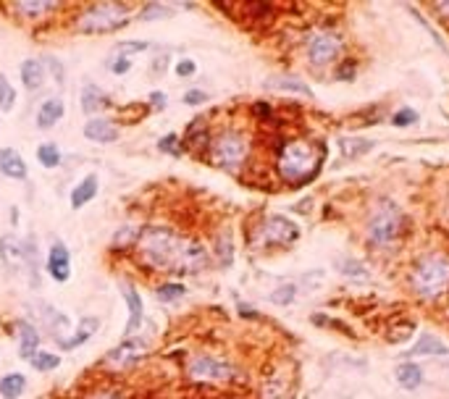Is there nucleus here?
I'll return each instance as SVG.
<instances>
[{
    "label": "nucleus",
    "mask_w": 449,
    "mask_h": 399,
    "mask_svg": "<svg viewBox=\"0 0 449 399\" xmlns=\"http://www.w3.org/2000/svg\"><path fill=\"white\" fill-rule=\"evenodd\" d=\"M237 376V368L229 360L216 355H197L187 362V379L192 384H229Z\"/></svg>",
    "instance_id": "6"
},
{
    "label": "nucleus",
    "mask_w": 449,
    "mask_h": 399,
    "mask_svg": "<svg viewBox=\"0 0 449 399\" xmlns=\"http://www.w3.org/2000/svg\"><path fill=\"white\" fill-rule=\"evenodd\" d=\"M339 270L347 276V279H352V281H368L370 279V270L360 263V260H355V258H344V260H339Z\"/></svg>",
    "instance_id": "27"
},
{
    "label": "nucleus",
    "mask_w": 449,
    "mask_h": 399,
    "mask_svg": "<svg viewBox=\"0 0 449 399\" xmlns=\"http://www.w3.org/2000/svg\"><path fill=\"white\" fill-rule=\"evenodd\" d=\"M140 240V258L150 268L166 273H200L208 268L210 255L197 240L176 237L166 226H145Z\"/></svg>",
    "instance_id": "1"
},
{
    "label": "nucleus",
    "mask_w": 449,
    "mask_h": 399,
    "mask_svg": "<svg viewBox=\"0 0 449 399\" xmlns=\"http://www.w3.org/2000/svg\"><path fill=\"white\" fill-rule=\"evenodd\" d=\"M131 19V6L124 3H92L79 13L77 32L84 34H108L126 27Z\"/></svg>",
    "instance_id": "4"
},
{
    "label": "nucleus",
    "mask_w": 449,
    "mask_h": 399,
    "mask_svg": "<svg viewBox=\"0 0 449 399\" xmlns=\"http://www.w3.org/2000/svg\"><path fill=\"white\" fill-rule=\"evenodd\" d=\"M148 48H150V42H142V40L121 42V45H119V55H124V58H129V55H134V53H145Z\"/></svg>",
    "instance_id": "37"
},
{
    "label": "nucleus",
    "mask_w": 449,
    "mask_h": 399,
    "mask_svg": "<svg viewBox=\"0 0 449 399\" xmlns=\"http://www.w3.org/2000/svg\"><path fill=\"white\" fill-rule=\"evenodd\" d=\"M184 103H187V105H200V103H205V100H208V95H205V92H200V90H190V92H184Z\"/></svg>",
    "instance_id": "43"
},
{
    "label": "nucleus",
    "mask_w": 449,
    "mask_h": 399,
    "mask_svg": "<svg viewBox=\"0 0 449 399\" xmlns=\"http://www.w3.org/2000/svg\"><path fill=\"white\" fill-rule=\"evenodd\" d=\"M208 160L221 171H240L249 158V140L240 129H223L208 142Z\"/></svg>",
    "instance_id": "3"
},
{
    "label": "nucleus",
    "mask_w": 449,
    "mask_h": 399,
    "mask_svg": "<svg viewBox=\"0 0 449 399\" xmlns=\"http://www.w3.org/2000/svg\"><path fill=\"white\" fill-rule=\"evenodd\" d=\"M0 260L8 270H16L24 266V242H19L16 234H3L0 237Z\"/></svg>",
    "instance_id": "16"
},
{
    "label": "nucleus",
    "mask_w": 449,
    "mask_h": 399,
    "mask_svg": "<svg viewBox=\"0 0 449 399\" xmlns=\"http://www.w3.org/2000/svg\"><path fill=\"white\" fill-rule=\"evenodd\" d=\"M98 329H100V318H98V315H87V318H82V320H79V329L74 331L69 339L58 341V347H60V349H66V352H69V349H77L79 344H84V341L90 339V336H92V334H95Z\"/></svg>",
    "instance_id": "20"
},
{
    "label": "nucleus",
    "mask_w": 449,
    "mask_h": 399,
    "mask_svg": "<svg viewBox=\"0 0 449 399\" xmlns=\"http://www.w3.org/2000/svg\"><path fill=\"white\" fill-rule=\"evenodd\" d=\"M294 294H297V287H294V284H284L279 289H273L271 302H273V305H289L292 299H294Z\"/></svg>",
    "instance_id": "36"
},
{
    "label": "nucleus",
    "mask_w": 449,
    "mask_h": 399,
    "mask_svg": "<svg viewBox=\"0 0 449 399\" xmlns=\"http://www.w3.org/2000/svg\"><path fill=\"white\" fill-rule=\"evenodd\" d=\"M63 113H66V103H63L60 98H48L40 108H37L34 121H37V126H40V129H53V126L63 119Z\"/></svg>",
    "instance_id": "18"
},
{
    "label": "nucleus",
    "mask_w": 449,
    "mask_h": 399,
    "mask_svg": "<svg viewBox=\"0 0 449 399\" xmlns=\"http://www.w3.org/2000/svg\"><path fill=\"white\" fill-rule=\"evenodd\" d=\"M116 244H129V242H134V226H124V229H119V234H116Z\"/></svg>",
    "instance_id": "44"
},
{
    "label": "nucleus",
    "mask_w": 449,
    "mask_h": 399,
    "mask_svg": "<svg viewBox=\"0 0 449 399\" xmlns=\"http://www.w3.org/2000/svg\"><path fill=\"white\" fill-rule=\"evenodd\" d=\"M412 121H418V113H415V110H410V108H402L397 116H394V124H397V126H408V124H412Z\"/></svg>",
    "instance_id": "40"
},
{
    "label": "nucleus",
    "mask_w": 449,
    "mask_h": 399,
    "mask_svg": "<svg viewBox=\"0 0 449 399\" xmlns=\"http://www.w3.org/2000/svg\"><path fill=\"white\" fill-rule=\"evenodd\" d=\"M341 40L334 32H315L308 40V58L313 66H329L339 58Z\"/></svg>",
    "instance_id": "10"
},
{
    "label": "nucleus",
    "mask_w": 449,
    "mask_h": 399,
    "mask_svg": "<svg viewBox=\"0 0 449 399\" xmlns=\"http://www.w3.org/2000/svg\"><path fill=\"white\" fill-rule=\"evenodd\" d=\"M410 334H412V323H405V326L389 331V341H405L410 339Z\"/></svg>",
    "instance_id": "41"
},
{
    "label": "nucleus",
    "mask_w": 449,
    "mask_h": 399,
    "mask_svg": "<svg viewBox=\"0 0 449 399\" xmlns=\"http://www.w3.org/2000/svg\"><path fill=\"white\" fill-rule=\"evenodd\" d=\"M402 221H405L402 213H399L394 205L384 202L368 221V240L373 242V244H379V247L391 244V242L399 237V231H402Z\"/></svg>",
    "instance_id": "7"
},
{
    "label": "nucleus",
    "mask_w": 449,
    "mask_h": 399,
    "mask_svg": "<svg viewBox=\"0 0 449 399\" xmlns=\"http://www.w3.org/2000/svg\"><path fill=\"white\" fill-rule=\"evenodd\" d=\"M176 142H179V137L171 131V134H166V137L158 140V150H163V152H179V150H176Z\"/></svg>",
    "instance_id": "39"
},
{
    "label": "nucleus",
    "mask_w": 449,
    "mask_h": 399,
    "mask_svg": "<svg viewBox=\"0 0 449 399\" xmlns=\"http://www.w3.org/2000/svg\"><path fill=\"white\" fill-rule=\"evenodd\" d=\"M13 103H16V90L11 87L8 77H6V74H0V108L11 110L13 108Z\"/></svg>",
    "instance_id": "34"
},
{
    "label": "nucleus",
    "mask_w": 449,
    "mask_h": 399,
    "mask_svg": "<svg viewBox=\"0 0 449 399\" xmlns=\"http://www.w3.org/2000/svg\"><path fill=\"white\" fill-rule=\"evenodd\" d=\"M121 294H124V302H126V308H129V323H126V329H124V339H126V336H131V334L142 326L145 305H142L140 292L134 289L131 281H121Z\"/></svg>",
    "instance_id": "12"
},
{
    "label": "nucleus",
    "mask_w": 449,
    "mask_h": 399,
    "mask_svg": "<svg viewBox=\"0 0 449 399\" xmlns=\"http://www.w3.org/2000/svg\"><path fill=\"white\" fill-rule=\"evenodd\" d=\"M98 190H100V181H98V176L95 174H87L84 179L74 187V192H71V208L74 210H82L87 202H92L95 200V195H98Z\"/></svg>",
    "instance_id": "19"
},
{
    "label": "nucleus",
    "mask_w": 449,
    "mask_h": 399,
    "mask_svg": "<svg viewBox=\"0 0 449 399\" xmlns=\"http://www.w3.org/2000/svg\"><path fill=\"white\" fill-rule=\"evenodd\" d=\"M108 105H110V98L100 90V87L87 84V87L82 90V110H84V113H98V110L108 108Z\"/></svg>",
    "instance_id": "22"
},
{
    "label": "nucleus",
    "mask_w": 449,
    "mask_h": 399,
    "mask_svg": "<svg viewBox=\"0 0 449 399\" xmlns=\"http://www.w3.org/2000/svg\"><path fill=\"white\" fill-rule=\"evenodd\" d=\"M299 237L297 223L284 216H271L260 223L258 229V244L263 247H281V244H292Z\"/></svg>",
    "instance_id": "8"
},
{
    "label": "nucleus",
    "mask_w": 449,
    "mask_h": 399,
    "mask_svg": "<svg viewBox=\"0 0 449 399\" xmlns=\"http://www.w3.org/2000/svg\"><path fill=\"white\" fill-rule=\"evenodd\" d=\"M90 399H124V394L108 389V391H100V394H95V397H90Z\"/></svg>",
    "instance_id": "46"
},
{
    "label": "nucleus",
    "mask_w": 449,
    "mask_h": 399,
    "mask_svg": "<svg viewBox=\"0 0 449 399\" xmlns=\"http://www.w3.org/2000/svg\"><path fill=\"white\" fill-rule=\"evenodd\" d=\"M37 160H40L45 169H58L60 166V150L53 142H42L37 148Z\"/></svg>",
    "instance_id": "28"
},
{
    "label": "nucleus",
    "mask_w": 449,
    "mask_h": 399,
    "mask_svg": "<svg viewBox=\"0 0 449 399\" xmlns=\"http://www.w3.org/2000/svg\"><path fill=\"white\" fill-rule=\"evenodd\" d=\"M174 11L166 8V6H160V3H148L145 8L140 11V19L142 21H155V19H169Z\"/></svg>",
    "instance_id": "35"
},
{
    "label": "nucleus",
    "mask_w": 449,
    "mask_h": 399,
    "mask_svg": "<svg viewBox=\"0 0 449 399\" xmlns=\"http://www.w3.org/2000/svg\"><path fill=\"white\" fill-rule=\"evenodd\" d=\"M155 294H158L160 302H174V299H179V297H184V294H187V287H184V284H174V281H171V284H163V287H158V292H155Z\"/></svg>",
    "instance_id": "33"
},
{
    "label": "nucleus",
    "mask_w": 449,
    "mask_h": 399,
    "mask_svg": "<svg viewBox=\"0 0 449 399\" xmlns=\"http://www.w3.org/2000/svg\"><path fill=\"white\" fill-rule=\"evenodd\" d=\"M195 71H197V63L192 58H184L176 63V77H195Z\"/></svg>",
    "instance_id": "38"
},
{
    "label": "nucleus",
    "mask_w": 449,
    "mask_h": 399,
    "mask_svg": "<svg viewBox=\"0 0 449 399\" xmlns=\"http://www.w3.org/2000/svg\"><path fill=\"white\" fill-rule=\"evenodd\" d=\"M163 63H169V53H163V55L155 60V69H152V74H160V71H163Z\"/></svg>",
    "instance_id": "47"
},
{
    "label": "nucleus",
    "mask_w": 449,
    "mask_h": 399,
    "mask_svg": "<svg viewBox=\"0 0 449 399\" xmlns=\"http://www.w3.org/2000/svg\"><path fill=\"white\" fill-rule=\"evenodd\" d=\"M27 391V379L21 373H8L0 379V397L3 399H19Z\"/></svg>",
    "instance_id": "23"
},
{
    "label": "nucleus",
    "mask_w": 449,
    "mask_h": 399,
    "mask_svg": "<svg viewBox=\"0 0 449 399\" xmlns=\"http://www.w3.org/2000/svg\"><path fill=\"white\" fill-rule=\"evenodd\" d=\"M13 8L19 11L21 16H30V19H37V16H45V13H50V11L58 8V3L56 0H24V3H16Z\"/></svg>",
    "instance_id": "25"
},
{
    "label": "nucleus",
    "mask_w": 449,
    "mask_h": 399,
    "mask_svg": "<svg viewBox=\"0 0 449 399\" xmlns=\"http://www.w3.org/2000/svg\"><path fill=\"white\" fill-rule=\"evenodd\" d=\"M397 381L402 389H418L420 381H423V373H420V368L415 365V362H402L397 368Z\"/></svg>",
    "instance_id": "26"
},
{
    "label": "nucleus",
    "mask_w": 449,
    "mask_h": 399,
    "mask_svg": "<svg viewBox=\"0 0 449 399\" xmlns=\"http://www.w3.org/2000/svg\"><path fill=\"white\" fill-rule=\"evenodd\" d=\"M271 90H289V92H302V95H310V90L302 84L299 79H292V77H273L268 79Z\"/></svg>",
    "instance_id": "30"
},
{
    "label": "nucleus",
    "mask_w": 449,
    "mask_h": 399,
    "mask_svg": "<svg viewBox=\"0 0 449 399\" xmlns=\"http://www.w3.org/2000/svg\"><path fill=\"white\" fill-rule=\"evenodd\" d=\"M48 273L53 279L63 284V281L71 279V252L69 247L63 244L60 240H56L50 244V252H48Z\"/></svg>",
    "instance_id": "11"
},
{
    "label": "nucleus",
    "mask_w": 449,
    "mask_h": 399,
    "mask_svg": "<svg viewBox=\"0 0 449 399\" xmlns=\"http://www.w3.org/2000/svg\"><path fill=\"white\" fill-rule=\"evenodd\" d=\"M131 69V60L129 58H124V55H119V58L110 63V74H126V71Z\"/></svg>",
    "instance_id": "42"
},
{
    "label": "nucleus",
    "mask_w": 449,
    "mask_h": 399,
    "mask_svg": "<svg viewBox=\"0 0 449 399\" xmlns=\"http://www.w3.org/2000/svg\"><path fill=\"white\" fill-rule=\"evenodd\" d=\"M16 336H19V355L24 360H32L40 349V331L32 326L30 320H16Z\"/></svg>",
    "instance_id": "15"
},
{
    "label": "nucleus",
    "mask_w": 449,
    "mask_h": 399,
    "mask_svg": "<svg viewBox=\"0 0 449 399\" xmlns=\"http://www.w3.org/2000/svg\"><path fill=\"white\" fill-rule=\"evenodd\" d=\"M40 315H42V329L48 331L50 336H56V341L69 339V329H71V320L66 313H60L58 308L53 305H40Z\"/></svg>",
    "instance_id": "13"
},
{
    "label": "nucleus",
    "mask_w": 449,
    "mask_h": 399,
    "mask_svg": "<svg viewBox=\"0 0 449 399\" xmlns=\"http://www.w3.org/2000/svg\"><path fill=\"white\" fill-rule=\"evenodd\" d=\"M216 255H219L221 266H229L234 260V244H231V234L229 231H221L219 240H216Z\"/></svg>",
    "instance_id": "29"
},
{
    "label": "nucleus",
    "mask_w": 449,
    "mask_h": 399,
    "mask_svg": "<svg viewBox=\"0 0 449 399\" xmlns=\"http://www.w3.org/2000/svg\"><path fill=\"white\" fill-rule=\"evenodd\" d=\"M436 11H439L444 19H449V3H439V6H436Z\"/></svg>",
    "instance_id": "48"
},
{
    "label": "nucleus",
    "mask_w": 449,
    "mask_h": 399,
    "mask_svg": "<svg viewBox=\"0 0 449 399\" xmlns=\"http://www.w3.org/2000/svg\"><path fill=\"white\" fill-rule=\"evenodd\" d=\"M0 174L8 176V179L24 181L27 179V160L21 158L13 148L0 150Z\"/></svg>",
    "instance_id": "17"
},
{
    "label": "nucleus",
    "mask_w": 449,
    "mask_h": 399,
    "mask_svg": "<svg viewBox=\"0 0 449 399\" xmlns=\"http://www.w3.org/2000/svg\"><path fill=\"white\" fill-rule=\"evenodd\" d=\"M150 103H152V105H155V108L158 110H163L166 108V95H163V92H150Z\"/></svg>",
    "instance_id": "45"
},
{
    "label": "nucleus",
    "mask_w": 449,
    "mask_h": 399,
    "mask_svg": "<svg viewBox=\"0 0 449 399\" xmlns=\"http://www.w3.org/2000/svg\"><path fill=\"white\" fill-rule=\"evenodd\" d=\"M339 145L347 158H358V155H363V152H368V150L373 148V142L370 140H352V137H344Z\"/></svg>",
    "instance_id": "32"
},
{
    "label": "nucleus",
    "mask_w": 449,
    "mask_h": 399,
    "mask_svg": "<svg viewBox=\"0 0 449 399\" xmlns=\"http://www.w3.org/2000/svg\"><path fill=\"white\" fill-rule=\"evenodd\" d=\"M119 124L110 119H90L84 124V137L92 142H100V145H108V142H116L119 140Z\"/></svg>",
    "instance_id": "14"
},
{
    "label": "nucleus",
    "mask_w": 449,
    "mask_h": 399,
    "mask_svg": "<svg viewBox=\"0 0 449 399\" xmlns=\"http://www.w3.org/2000/svg\"><path fill=\"white\" fill-rule=\"evenodd\" d=\"M19 71H21V81H24V87L30 92H37L42 84H45V66H42V60L27 58L19 66Z\"/></svg>",
    "instance_id": "21"
},
{
    "label": "nucleus",
    "mask_w": 449,
    "mask_h": 399,
    "mask_svg": "<svg viewBox=\"0 0 449 399\" xmlns=\"http://www.w3.org/2000/svg\"><path fill=\"white\" fill-rule=\"evenodd\" d=\"M32 368L40 370V373H48V370H56L60 365V358L58 355H53V352H37L34 358L30 360Z\"/></svg>",
    "instance_id": "31"
},
{
    "label": "nucleus",
    "mask_w": 449,
    "mask_h": 399,
    "mask_svg": "<svg viewBox=\"0 0 449 399\" xmlns=\"http://www.w3.org/2000/svg\"><path fill=\"white\" fill-rule=\"evenodd\" d=\"M410 355H412V358H418V355H439V358H444V355H449V347L441 339L426 334V336H420L415 347L410 349Z\"/></svg>",
    "instance_id": "24"
},
{
    "label": "nucleus",
    "mask_w": 449,
    "mask_h": 399,
    "mask_svg": "<svg viewBox=\"0 0 449 399\" xmlns=\"http://www.w3.org/2000/svg\"><path fill=\"white\" fill-rule=\"evenodd\" d=\"M148 352H150V341L145 339V336H129V339L121 341L119 347L110 349L108 358H105V365H108V368H116V370L131 368V365L140 362Z\"/></svg>",
    "instance_id": "9"
},
{
    "label": "nucleus",
    "mask_w": 449,
    "mask_h": 399,
    "mask_svg": "<svg viewBox=\"0 0 449 399\" xmlns=\"http://www.w3.org/2000/svg\"><path fill=\"white\" fill-rule=\"evenodd\" d=\"M449 287V258L444 255H429L412 270V289L420 297H436Z\"/></svg>",
    "instance_id": "5"
},
{
    "label": "nucleus",
    "mask_w": 449,
    "mask_h": 399,
    "mask_svg": "<svg viewBox=\"0 0 449 399\" xmlns=\"http://www.w3.org/2000/svg\"><path fill=\"white\" fill-rule=\"evenodd\" d=\"M320 160H323V152L310 140H292L281 148L276 169H279V176L284 181L305 184L318 174Z\"/></svg>",
    "instance_id": "2"
}]
</instances>
